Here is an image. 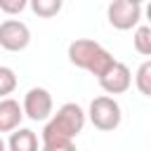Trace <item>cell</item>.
<instances>
[{
	"label": "cell",
	"mask_w": 151,
	"mask_h": 151,
	"mask_svg": "<svg viewBox=\"0 0 151 151\" xmlns=\"http://www.w3.org/2000/svg\"><path fill=\"white\" fill-rule=\"evenodd\" d=\"M87 116H90V123H92L97 130H101V132L116 130V127L120 125V118H123L120 104H118L113 97H106V94L92 99Z\"/></svg>",
	"instance_id": "3957f363"
},
{
	"label": "cell",
	"mask_w": 151,
	"mask_h": 151,
	"mask_svg": "<svg viewBox=\"0 0 151 151\" xmlns=\"http://www.w3.org/2000/svg\"><path fill=\"white\" fill-rule=\"evenodd\" d=\"M21 111L24 116H28L31 120H47L52 116V94L45 90V87H31L24 97V104H21Z\"/></svg>",
	"instance_id": "8992f818"
},
{
	"label": "cell",
	"mask_w": 151,
	"mask_h": 151,
	"mask_svg": "<svg viewBox=\"0 0 151 151\" xmlns=\"http://www.w3.org/2000/svg\"><path fill=\"white\" fill-rule=\"evenodd\" d=\"M99 85H101V90L106 92V97H109V94H123V92H127L130 85H132V73H130V68H127L123 61H116V64L99 78Z\"/></svg>",
	"instance_id": "52a82bcc"
},
{
	"label": "cell",
	"mask_w": 151,
	"mask_h": 151,
	"mask_svg": "<svg viewBox=\"0 0 151 151\" xmlns=\"http://www.w3.org/2000/svg\"><path fill=\"white\" fill-rule=\"evenodd\" d=\"M132 42H134V50H137L139 54L149 57V54H151V26H139V28L134 31Z\"/></svg>",
	"instance_id": "8fae6325"
},
{
	"label": "cell",
	"mask_w": 151,
	"mask_h": 151,
	"mask_svg": "<svg viewBox=\"0 0 151 151\" xmlns=\"http://www.w3.org/2000/svg\"><path fill=\"white\" fill-rule=\"evenodd\" d=\"M9 151H38V137L28 127H17L7 142Z\"/></svg>",
	"instance_id": "9c48e42d"
},
{
	"label": "cell",
	"mask_w": 151,
	"mask_h": 151,
	"mask_svg": "<svg viewBox=\"0 0 151 151\" xmlns=\"http://www.w3.org/2000/svg\"><path fill=\"white\" fill-rule=\"evenodd\" d=\"M109 14V24L118 31H127L132 26L139 24L142 19V5L134 0H113L106 9Z\"/></svg>",
	"instance_id": "277c9868"
},
{
	"label": "cell",
	"mask_w": 151,
	"mask_h": 151,
	"mask_svg": "<svg viewBox=\"0 0 151 151\" xmlns=\"http://www.w3.org/2000/svg\"><path fill=\"white\" fill-rule=\"evenodd\" d=\"M31 42V31L19 19H5L0 24V47L7 52H21Z\"/></svg>",
	"instance_id": "5b68a950"
},
{
	"label": "cell",
	"mask_w": 151,
	"mask_h": 151,
	"mask_svg": "<svg viewBox=\"0 0 151 151\" xmlns=\"http://www.w3.org/2000/svg\"><path fill=\"white\" fill-rule=\"evenodd\" d=\"M68 61L78 68H85L90 71L97 80L116 64L113 54L109 50H104L99 42L94 40H87V38H80V40H73L68 45Z\"/></svg>",
	"instance_id": "6da1fadb"
},
{
	"label": "cell",
	"mask_w": 151,
	"mask_h": 151,
	"mask_svg": "<svg viewBox=\"0 0 151 151\" xmlns=\"http://www.w3.org/2000/svg\"><path fill=\"white\" fill-rule=\"evenodd\" d=\"M85 127V111L68 101L64 104L42 127V142H50V139H68L73 142V137H78Z\"/></svg>",
	"instance_id": "7a4b0ae2"
},
{
	"label": "cell",
	"mask_w": 151,
	"mask_h": 151,
	"mask_svg": "<svg viewBox=\"0 0 151 151\" xmlns=\"http://www.w3.org/2000/svg\"><path fill=\"white\" fill-rule=\"evenodd\" d=\"M26 7V0H0V12L5 14H19Z\"/></svg>",
	"instance_id": "9a60e30c"
},
{
	"label": "cell",
	"mask_w": 151,
	"mask_h": 151,
	"mask_svg": "<svg viewBox=\"0 0 151 151\" xmlns=\"http://www.w3.org/2000/svg\"><path fill=\"white\" fill-rule=\"evenodd\" d=\"M24 118V111L17 99H0V132H14Z\"/></svg>",
	"instance_id": "ba28073f"
},
{
	"label": "cell",
	"mask_w": 151,
	"mask_h": 151,
	"mask_svg": "<svg viewBox=\"0 0 151 151\" xmlns=\"http://www.w3.org/2000/svg\"><path fill=\"white\" fill-rule=\"evenodd\" d=\"M31 9H33L38 17L50 19V17L59 14V9H61V0H33V2H31Z\"/></svg>",
	"instance_id": "30bf717a"
},
{
	"label": "cell",
	"mask_w": 151,
	"mask_h": 151,
	"mask_svg": "<svg viewBox=\"0 0 151 151\" xmlns=\"http://www.w3.org/2000/svg\"><path fill=\"white\" fill-rule=\"evenodd\" d=\"M134 83H137V90H139L144 97H151V61H144V64L137 68Z\"/></svg>",
	"instance_id": "7c38bea8"
},
{
	"label": "cell",
	"mask_w": 151,
	"mask_h": 151,
	"mask_svg": "<svg viewBox=\"0 0 151 151\" xmlns=\"http://www.w3.org/2000/svg\"><path fill=\"white\" fill-rule=\"evenodd\" d=\"M0 151H5V142L2 139H0Z\"/></svg>",
	"instance_id": "2e32d148"
},
{
	"label": "cell",
	"mask_w": 151,
	"mask_h": 151,
	"mask_svg": "<svg viewBox=\"0 0 151 151\" xmlns=\"http://www.w3.org/2000/svg\"><path fill=\"white\" fill-rule=\"evenodd\" d=\"M17 90V76L9 66H0V99H7Z\"/></svg>",
	"instance_id": "4fadbf2b"
},
{
	"label": "cell",
	"mask_w": 151,
	"mask_h": 151,
	"mask_svg": "<svg viewBox=\"0 0 151 151\" xmlns=\"http://www.w3.org/2000/svg\"><path fill=\"white\" fill-rule=\"evenodd\" d=\"M40 151H76V144L68 139H50V142H42Z\"/></svg>",
	"instance_id": "5bb4252c"
}]
</instances>
